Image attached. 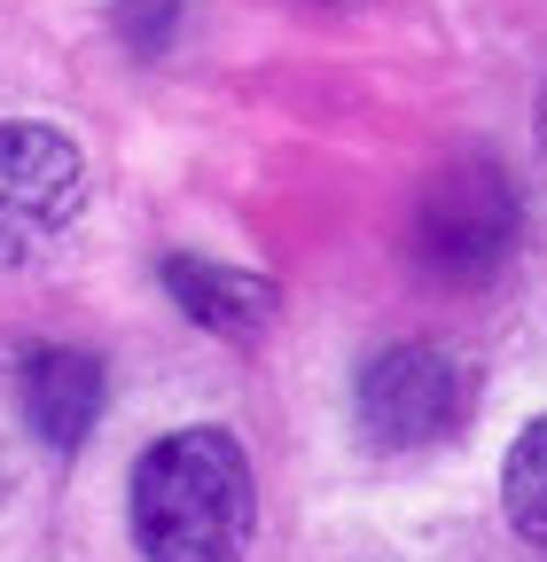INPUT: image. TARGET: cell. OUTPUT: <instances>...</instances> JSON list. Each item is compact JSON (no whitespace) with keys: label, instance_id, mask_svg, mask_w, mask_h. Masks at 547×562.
Returning a JSON list of instances; mask_svg holds the SVG:
<instances>
[{"label":"cell","instance_id":"cell-1","mask_svg":"<svg viewBox=\"0 0 547 562\" xmlns=\"http://www.w3.org/2000/svg\"><path fill=\"white\" fill-rule=\"evenodd\" d=\"M250 516V453L227 430H172L133 461V539L149 562H235Z\"/></svg>","mask_w":547,"mask_h":562},{"label":"cell","instance_id":"cell-2","mask_svg":"<svg viewBox=\"0 0 547 562\" xmlns=\"http://www.w3.org/2000/svg\"><path fill=\"white\" fill-rule=\"evenodd\" d=\"M516 250V188L493 157H454L415 203V266L446 290L485 281Z\"/></svg>","mask_w":547,"mask_h":562},{"label":"cell","instance_id":"cell-3","mask_svg":"<svg viewBox=\"0 0 547 562\" xmlns=\"http://www.w3.org/2000/svg\"><path fill=\"white\" fill-rule=\"evenodd\" d=\"M87 203V157L71 133L0 125V273L32 266L47 243L71 235Z\"/></svg>","mask_w":547,"mask_h":562},{"label":"cell","instance_id":"cell-4","mask_svg":"<svg viewBox=\"0 0 547 562\" xmlns=\"http://www.w3.org/2000/svg\"><path fill=\"white\" fill-rule=\"evenodd\" d=\"M360 430L383 446V453H415V446H438L461 430V406H469V383L461 368L446 360L438 344H391L360 368Z\"/></svg>","mask_w":547,"mask_h":562},{"label":"cell","instance_id":"cell-5","mask_svg":"<svg viewBox=\"0 0 547 562\" xmlns=\"http://www.w3.org/2000/svg\"><path fill=\"white\" fill-rule=\"evenodd\" d=\"M102 360L79 344H40L24 351V375H16V398H24V422H32V438L47 453H79L87 430H94V414H102Z\"/></svg>","mask_w":547,"mask_h":562},{"label":"cell","instance_id":"cell-6","mask_svg":"<svg viewBox=\"0 0 547 562\" xmlns=\"http://www.w3.org/2000/svg\"><path fill=\"white\" fill-rule=\"evenodd\" d=\"M165 290L188 321H203L212 336H235V344L266 336V321H274V290L258 273H227V266H203V258H165Z\"/></svg>","mask_w":547,"mask_h":562},{"label":"cell","instance_id":"cell-7","mask_svg":"<svg viewBox=\"0 0 547 562\" xmlns=\"http://www.w3.org/2000/svg\"><path fill=\"white\" fill-rule=\"evenodd\" d=\"M501 501H509V524H516L532 547H547V414L509 446V461H501Z\"/></svg>","mask_w":547,"mask_h":562},{"label":"cell","instance_id":"cell-8","mask_svg":"<svg viewBox=\"0 0 547 562\" xmlns=\"http://www.w3.org/2000/svg\"><path fill=\"white\" fill-rule=\"evenodd\" d=\"M180 16H188V0H110V24H118V40L133 55H165Z\"/></svg>","mask_w":547,"mask_h":562},{"label":"cell","instance_id":"cell-9","mask_svg":"<svg viewBox=\"0 0 547 562\" xmlns=\"http://www.w3.org/2000/svg\"><path fill=\"white\" fill-rule=\"evenodd\" d=\"M328 9H360V0H328Z\"/></svg>","mask_w":547,"mask_h":562}]
</instances>
